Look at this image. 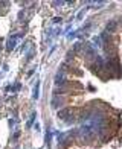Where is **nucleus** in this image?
<instances>
[{"instance_id":"nucleus-1","label":"nucleus","mask_w":122,"mask_h":149,"mask_svg":"<svg viewBox=\"0 0 122 149\" xmlns=\"http://www.w3.org/2000/svg\"><path fill=\"white\" fill-rule=\"evenodd\" d=\"M17 40H18V35H15V37H12V38L9 40V44H8V50H11L12 47L15 46V41H17Z\"/></svg>"}]
</instances>
